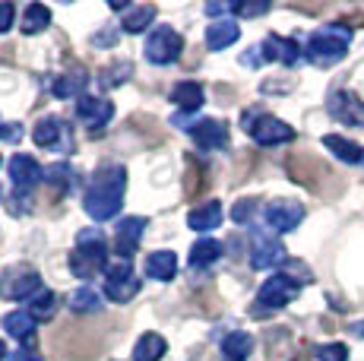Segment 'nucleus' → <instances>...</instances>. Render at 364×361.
Instances as JSON below:
<instances>
[{"instance_id":"nucleus-1","label":"nucleus","mask_w":364,"mask_h":361,"mask_svg":"<svg viewBox=\"0 0 364 361\" xmlns=\"http://www.w3.org/2000/svg\"><path fill=\"white\" fill-rule=\"evenodd\" d=\"M124 190H127V171L121 165H102L95 171L92 184H89L86 197H82V210L89 212V219L108 222L121 212Z\"/></svg>"},{"instance_id":"nucleus-2","label":"nucleus","mask_w":364,"mask_h":361,"mask_svg":"<svg viewBox=\"0 0 364 361\" xmlns=\"http://www.w3.org/2000/svg\"><path fill=\"white\" fill-rule=\"evenodd\" d=\"M108 269V244L99 228H82L76 235V247L70 251V273L76 279H92L95 273Z\"/></svg>"},{"instance_id":"nucleus-3","label":"nucleus","mask_w":364,"mask_h":361,"mask_svg":"<svg viewBox=\"0 0 364 361\" xmlns=\"http://www.w3.org/2000/svg\"><path fill=\"white\" fill-rule=\"evenodd\" d=\"M348 38H352V29H346L342 23H333V26H323L317 29L311 38H307V60L317 67H333L339 64L342 58L348 54Z\"/></svg>"},{"instance_id":"nucleus-4","label":"nucleus","mask_w":364,"mask_h":361,"mask_svg":"<svg viewBox=\"0 0 364 361\" xmlns=\"http://www.w3.org/2000/svg\"><path fill=\"white\" fill-rule=\"evenodd\" d=\"M38 291H41V276L35 266L19 263V266H10L0 273V298H6V301H32Z\"/></svg>"},{"instance_id":"nucleus-5","label":"nucleus","mask_w":364,"mask_h":361,"mask_svg":"<svg viewBox=\"0 0 364 361\" xmlns=\"http://www.w3.org/2000/svg\"><path fill=\"white\" fill-rule=\"evenodd\" d=\"M244 130L260 146H279L295 140V130L272 114H244Z\"/></svg>"},{"instance_id":"nucleus-6","label":"nucleus","mask_w":364,"mask_h":361,"mask_svg":"<svg viewBox=\"0 0 364 361\" xmlns=\"http://www.w3.org/2000/svg\"><path fill=\"white\" fill-rule=\"evenodd\" d=\"M298 295V282L285 273H276L272 279H266L260 291H257V308L254 314H266V311H279Z\"/></svg>"},{"instance_id":"nucleus-7","label":"nucleus","mask_w":364,"mask_h":361,"mask_svg":"<svg viewBox=\"0 0 364 361\" xmlns=\"http://www.w3.org/2000/svg\"><path fill=\"white\" fill-rule=\"evenodd\" d=\"M32 140L41 149H54V152H70L73 149V134H70L67 121L58 114L38 117V124L32 127Z\"/></svg>"},{"instance_id":"nucleus-8","label":"nucleus","mask_w":364,"mask_h":361,"mask_svg":"<svg viewBox=\"0 0 364 361\" xmlns=\"http://www.w3.org/2000/svg\"><path fill=\"white\" fill-rule=\"evenodd\" d=\"M136 291H139V279L133 276L130 263L127 260L108 263V269H105V298H111L114 304H127Z\"/></svg>"},{"instance_id":"nucleus-9","label":"nucleus","mask_w":364,"mask_h":361,"mask_svg":"<svg viewBox=\"0 0 364 361\" xmlns=\"http://www.w3.org/2000/svg\"><path fill=\"white\" fill-rule=\"evenodd\" d=\"M181 51H184V38H181L171 26H159V29H152V36L146 38V58L159 67L174 64V60L181 58Z\"/></svg>"},{"instance_id":"nucleus-10","label":"nucleus","mask_w":364,"mask_h":361,"mask_svg":"<svg viewBox=\"0 0 364 361\" xmlns=\"http://www.w3.org/2000/svg\"><path fill=\"white\" fill-rule=\"evenodd\" d=\"M254 241H250V266L254 269H272L279 263H285V247L282 241L272 232H263V228H254Z\"/></svg>"},{"instance_id":"nucleus-11","label":"nucleus","mask_w":364,"mask_h":361,"mask_svg":"<svg viewBox=\"0 0 364 361\" xmlns=\"http://www.w3.org/2000/svg\"><path fill=\"white\" fill-rule=\"evenodd\" d=\"M263 219H266V225H269L272 235L295 232L298 222L304 219V206L295 203V200H272V203H266Z\"/></svg>"},{"instance_id":"nucleus-12","label":"nucleus","mask_w":364,"mask_h":361,"mask_svg":"<svg viewBox=\"0 0 364 361\" xmlns=\"http://www.w3.org/2000/svg\"><path fill=\"white\" fill-rule=\"evenodd\" d=\"M326 111H330L339 124H348V127H364V102L355 92H346V89L333 92L330 102H326Z\"/></svg>"},{"instance_id":"nucleus-13","label":"nucleus","mask_w":364,"mask_h":361,"mask_svg":"<svg viewBox=\"0 0 364 361\" xmlns=\"http://www.w3.org/2000/svg\"><path fill=\"white\" fill-rule=\"evenodd\" d=\"M76 117L86 124L92 134H102L105 124L114 117V105L108 99H95V95H82L76 99Z\"/></svg>"},{"instance_id":"nucleus-14","label":"nucleus","mask_w":364,"mask_h":361,"mask_svg":"<svg viewBox=\"0 0 364 361\" xmlns=\"http://www.w3.org/2000/svg\"><path fill=\"white\" fill-rule=\"evenodd\" d=\"M143 232H146V219H139V216H127V219L117 222L114 247H117V257H121V260L130 263V257L136 254V247H139Z\"/></svg>"},{"instance_id":"nucleus-15","label":"nucleus","mask_w":364,"mask_h":361,"mask_svg":"<svg viewBox=\"0 0 364 361\" xmlns=\"http://www.w3.org/2000/svg\"><path fill=\"white\" fill-rule=\"evenodd\" d=\"M263 51V60H276V64H285V67H295L301 60V45L295 38H282V36H269L260 45Z\"/></svg>"},{"instance_id":"nucleus-16","label":"nucleus","mask_w":364,"mask_h":361,"mask_svg":"<svg viewBox=\"0 0 364 361\" xmlns=\"http://www.w3.org/2000/svg\"><path fill=\"white\" fill-rule=\"evenodd\" d=\"M6 168H10V178L19 190H29V187H35L38 180H45V168H41L32 156H23V152H16Z\"/></svg>"},{"instance_id":"nucleus-17","label":"nucleus","mask_w":364,"mask_h":361,"mask_svg":"<svg viewBox=\"0 0 364 361\" xmlns=\"http://www.w3.org/2000/svg\"><path fill=\"white\" fill-rule=\"evenodd\" d=\"M193 140H197V146L200 149H206V152L225 149L228 146V127L222 121L206 117V121H197V127H193Z\"/></svg>"},{"instance_id":"nucleus-18","label":"nucleus","mask_w":364,"mask_h":361,"mask_svg":"<svg viewBox=\"0 0 364 361\" xmlns=\"http://www.w3.org/2000/svg\"><path fill=\"white\" fill-rule=\"evenodd\" d=\"M237 36H241V26L235 19H215V23L206 26V48L209 51H222V48L235 45Z\"/></svg>"},{"instance_id":"nucleus-19","label":"nucleus","mask_w":364,"mask_h":361,"mask_svg":"<svg viewBox=\"0 0 364 361\" xmlns=\"http://www.w3.org/2000/svg\"><path fill=\"white\" fill-rule=\"evenodd\" d=\"M222 203L219 200H209V203H203L197 206V210H191L187 212V225L193 228V232H213V228H219L222 225Z\"/></svg>"},{"instance_id":"nucleus-20","label":"nucleus","mask_w":364,"mask_h":361,"mask_svg":"<svg viewBox=\"0 0 364 361\" xmlns=\"http://www.w3.org/2000/svg\"><path fill=\"white\" fill-rule=\"evenodd\" d=\"M254 352V336L244 330H235L222 339V361H247Z\"/></svg>"},{"instance_id":"nucleus-21","label":"nucleus","mask_w":364,"mask_h":361,"mask_svg":"<svg viewBox=\"0 0 364 361\" xmlns=\"http://www.w3.org/2000/svg\"><path fill=\"white\" fill-rule=\"evenodd\" d=\"M86 86H89L86 70H73V73L58 76L54 86H51V92L58 95V99H82V95H86Z\"/></svg>"},{"instance_id":"nucleus-22","label":"nucleus","mask_w":364,"mask_h":361,"mask_svg":"<svg viewBox=\"0 0 364 361\" xmlns=\"http://www.w3.org/2000/svg\"><path fill=\"white\" fill-rule=\"evenodd\" d=\"M178 273V257L171 251H156L146 257V276L156 282H168L171 276Z\"/></svg>"},{"instance_id":"nucleus-23","label":"nucleus","mask_w":364,"mask_h":361,"mask_svg":"<svg viewBox=\"0 0 364 361\" xmlns=\"http://www.w3.org/2000/svg\"><path fill=\"white\" fill-rule=\"evenodd\" d=\"M323 146L333 152L336 158H339V162H348V165L364 162V149H361V146L352 143V140H346V136H339V134H326Z\"/></svg>"},{"instance_id":"nucleus-24","label":"nucleus","mask_w":364,"mask_h":361,"mask_svg":"<svg viewBox=\"0 0 364 361\" xmlns=\"http://www.w3.org/2000/svg\"><path fill=\"white\" fill-rule=\"evenodd\" d=\"M171 102L178 105L181 111H200L203 102H206V95H203V86L200 82H178V86L171 89Z\"/></svg>"},{"instance_id":"nucleus-25","label":"nucleus","mask_w":364,"mask_h":361,"mask_svg":"<svg viewBox=\"0 0 364 361\" xmlns=\"http://www.w3.org/2000/svg\"><path fill=\"white\" fill-rule=\"evenodd\" d=\"M156 19V6L152 4H139V6H127L124 10V32H130V36H139V32H146V26Z\"/></svg>"},{"instance_id":"nucleus-26","label":"nucleus","mask_w":364,"mask_h":361,"mask_svg":"<svg viewBox=\"0 0 364 361\" xmlns=\"http://www.w3.org/2000/svg\"><path fill=\"white\" fill-rule=\"evenodd\" d=\"M168 352V343L159 333H146L139 336L136 349H133V361H162V355Z\"/></svg>"},{"instance_id":"nucleus-27","label":"nucleus","mask_w":364,"mask_h":361,"mask_svg":"<svg viewBox=\"0 0 364 361\" xmlns=\"http://www.w3.org/2000/svg\"><path fill=\"white\" fill-rule=\"evenodd\" d=\"M222 257V244L215 238H200L197 244L191 247V266L203 269V266H213L215 260Z\"/></svg>"},{"instance_id":"nucleus-28","label":"nucleus","mask_w":364,"mask_h":361,"mask_svg":"<svg viewBox=\"0 0 364 361\" xmlns=\"http://www.w3.org/2000/svg\"><path fill=\"white\" fill-rule=\"evenodd\" d=\"M35 323H38V320H35L29 311H13V314L4 317V330L10 333L13 339H23V343H26V339H32Z\"/></svg>"},{"instance_id":"nucleus-29","label":"nucleus","mask_w":364,"mask_h":361,"mask_svg":"<svg viewBox=\"0 0 364 361\" xmlns=\"http://www.w3.org/2000/svg\"><path fill=\"white\" fill-rule=\"evenodd\" d=\"M48 23H51V10H48L45 4H29L23 10V32L26 36H38V32H45Z\"/></svg>"},{"instance_id":"nucleus-30","label":"nucleus","mask_w":364,"mask_h":361,"mask_svg":"<svg viewBox=\"0 0 364 361\" xmlns=\"http://www.w3.org/2000/svg\"><path fill=\"white\" fill-rule=\"evenodd\" d=\"M29 314L35 317V320H51L54 314H58V295H54L51 289H41L38 295L29 301Z\"/></svg>"},{"instance_id":"nucleus-31","label":"nucleus","mask_w":364,"mask_h":361,"mask_svg":"<svg viewBox=\"0 0 364 361\" xmlns=\"http://www.w3.org/2000/svg\"><path fill=\"white\" fill-rule=\"evenodd\" d=\"M70 311H76V314H95V311H102V295L86 286L76 289L70 295Z\"/></svg>"},{"instance_id":"nucleus-32","label":"nucleus","mask_w":364,"mask_h":361,"mask_svg":"<svg viewBox=\"0 0 364 361\" xmlns=\"http://www.w3.org/2000/svg\"><path fill=\"white\" fill-rule=\"evenodd\" d=\"M130 70H133V67L127 64V60H124V64H111L108 70H102V76H99L102 89H114V86H121V82L130 76Z\"/></svg>"},{"instance_id":"nucleus-33","label":"nucleus","mask_w":364,"mask_h":361,"mask_svg":"<svg viewBox=\"0 0 364 361\" xmlns=\"http://www.w3.org/2000/svg\"><path fill=\"white\" fill-rule=\"evenodd\" d=\"M45 184H58V187H73V168L67 162L48 165L45 168Z\"/></svg>"},{"instance_id":"nucleus-34","label":"nucleus","mask_w":364,"mask_h":361,"mask_svg":"<svg viewBox=\"0 0 364 361\" xmlns=\"http://www.w3.org/2000/svg\"><path fill=\"white\" fill-rule=\"evenodd\" d=\"M317 358L320 361H348V349L342 343H330V345H317Z\"/></svg>"},{"instance_id":"nucleus-35","label":"nucleus","mask_w":364,"mask_h":361,"mask_svg":"<svg viewBox=\"0 0 364 361\" xmlns=\"http://www.w3.org/2000/svg\"><path fill=\"white\" fill-rule=\"evenodd\" d=\"M254 212H257V203H254V200H241V203H235L232 219L237 222V225H244V222L254 219Z\"/></svg>"},{"instance_id":"nucleus-36","label":"nucleus","mask_w":364,"mask_h":361,"mask_svg":"<svg viewBox=\"0 0 364 361\" xmlns=\"http://www.w3.org/2000/svg\"><path fill=\"white\" fill-rule=\"evenodd\" d=\"M232 13L237 16H263V13H269V4H232Z\"/></svg>"},{"instance_id":"nucleus-37","label":"nucleus","mask_w":364,"mask_h":361,"mask_svg":"<svg viewBox=\"0 0 364 361\" xmlns=\"http://www.w3.org/2000/svg\"><path fill=\"white\" fill-rule=\"evenodd\" d=\"M0 140H10V143L23 140V127H19V124H6V121H0Z\"/></svg>"},{"instance_id":"nucleus-38","label":"nucleus","mask_w":364,"mask_h":361,"mask_svg":"<svg viewBox=\"0 0 364 361\" xmlns=\"http://www.w3.org/2000/svg\"><path fill=\"white\" fill-rule=\"evenodd\" d=\"M13 16H16V6L13 4H0V36L13 26Z\"/></svg>"},{"instance_id":"nucleus-39","label":"nucleus","mask_w":364,"mask_h":361,"mask_svg":"<svg viewBox=\"0 0 364 361\" xmlns=\"http://www.w3.org/2000/svg\"><path fill=\"white\" fill-rule=\"evenodd\" d=\"M10 361H45V358H41L38 352H32V349H16L10 355Z\"/></svg>"},{"instance_id":"nucleus-40","label":"nucleus","mask_w":364,"mask_h":361,"mask_svg":"<svg viewBox=\"0 0 364 361\" xmlns=\"http://www.w3.org/2000/svg\"><path fill=\"white\" fill-rule=\"evenodd\" d=\"M228 10H232V4H206V13H209V16H219V13H222V19H225Z\"/></svg>"},{"instance_id":"nucleus-41","label":"nucleus","mask_w":364,"mask_h":361,"mask_svg":"<svg viewBox=\"0 0 364 361\" xmlns=\"http://www.w3.org/2000/svg\"><path fill=\"white\" fill-rule=\"evenodd\" d=\"M348 333H352V336H361V339H364V320L352 323V326H348Z\"/></svg>"},{"instance_id":"nucleus-42","label":"nucleus","mask_w":364,"mask_h":361,"mask_svg":"<svg viewBox=\"0 0 364 361\" xmlns=\"http://www.w3.org/2000/svg\"><path fill=\"white\" fill-rule=\"evenodd\" d=\"M6 358V345H4V339H0V361Z\"/></svg>"}]
</instances>
